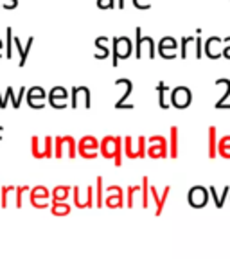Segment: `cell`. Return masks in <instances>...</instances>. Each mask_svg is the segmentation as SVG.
<instances>
[{
  "label": "cell",
  "instance_id": "obj_2",
  "mask_svg": "<svg viewBox=\"0 0 230 259\" xmlns=\"http://www.w3.org/2000/svg\"><path fill=\"white\" fill-rule=\"evenodd\" d=\"M99 146H101L99 139L94 135H85L77 141V155L86 160H94L99 157Z\"/></svg>",
  "mask_w": 230,
  "mask_h": 259
},
{
  "label": "cell",
  "instance_id": "obj_17",
  "mask_svg": "<svg viewBox=\"0 0 230 259\" xmlns=\"http://www.w3.org/2000/svg\"><path fill=\"white\" fill-rule=\"evenodd\" d=\"M209 193H210V198H212V202H214L216 209H223V205L226 203V198L230 196V186L223 187L221 193H219L214 186H209Z\"/></svg>",
  "mask_w": 230,
  "mask_h": 259
},
{
  "label": "cell",
  "instance_id": "obj_6",
  "mask_svg": "<svg viewBox=\"0 0 230 259\" xmlns=\"http://www.w3.org/2000/svg\"><path fill=\"white\" fill-rule=\"evenodd\" d=\"M105 207H108V209H122V207H126V193L122 191L121 186L113 184V186L106 187Z\"/></svg>",
  "mask_w": 230,
  "mask_h": 259
},
{
  "label": "cell",
  "instance_id": "obj_42",
  "mask_svg": "<svg viewBox=\"0 0 230 259\" xmlns=\"http://www.w3.org/2000/svg\"><path fill=\"white\" fill-rule=\"evenodd\" d=\"M133 6H135V8H137V9H148L144 4H142L141 0H133Z\"/></svg>",
  "mask_w": 230,
  "mask_h": 259
},
{
  "label": "cell",
  "instance_id": "obj_38",
  "mask_svg": "<svg viewBox=\"0 0 230 259\" xmlns=\"http://www.w3.org/2000/svg\"><path fill=\"white\" fill-rule=\"evenodd\" d=\"M194 36H183L182 38V44H180V47H182V60H186L187 58V45H189V41H193Z\"/></svg>",
  "mask_w": 230,
  "mask_h": 259
},
{
  "label": "cell",
  "instance_id": "obj_15",
  "mask_svg": "<svg viewBox=\"0 0 230 259\" xmlns=\"http://www.w3.org/2000/svg\"><path fill=\"white\" fill-rule=\"evenodd\" d=\"M178 44L173 36H164L160 41H158V54H160L164 60H174V54H171L169 51H176Z\"/></svg>",
  "mask_w": 230,
  "mask_h": 259
},
{
  "label": "cell",
  "instance_id": "obj_13",
  "mask_svg": "<svg viewBox=\"0 0 230 259\" xmlns=\"http://www.w3.org/2000/svg\"><path fill=\"white\" fill-rule=\"evenodd\" d=\"M79 101H83L85 108H90L92 103H90V90L86 87H72V94H70V106L77 108Z\"/></svg>",
  "mask_w": 230,
  "mask_h": 259
},
{
  "label": "cell",
  "instance_id": "obj_30",
  "mask_svg": "<svg viewBox=\"0 0 230 259\" xmlns=\"http://www.w3.org/2000/svg\"><path fill=\"white\" fill-rule=\"evenodd\" d=\"M141 193V186H128L126 189V207L131 209L135 205V194Z\"/></svg>",
  "mask_w": 230,
  "mask_h": 259
},
{
  "label": "cell",
  "instance_id": "obj_14",
  "mask_svg": "<svg viewBox=\"0 0 230 259\" xmlns=\"http://www.w3.org/2000/svg\"><path fill=\"white\" fill-rule=\"evenodd\" d=\"M135 38H137V47H135V54H137V60L142 56V47L144 45H148V49H150V60H153L155 58V41L151 36H142V29L137 27L135 29Z\"/></svg>",
  "mask_w": 230,
  "mask_h": 259
},
{
  "label": "cell",
  "instance_id": "obj_16",
  "mask_svg": "<svg viewBox=\"0 0 230 259\" xmlns=\"http://www.w3.org/2000/svg\"><path fill=\"white\" fill-rule=\"evenodd\" d=\"M32 41H34V38L29 36V38H27V44L22 45V40H20V38H13V45H15L16 49H18V54H20V61H18V67H24V65L27 63L29 51H31V47H32Z\"/></svg>",
  "mask_w": 230,
  "mask_h": 259
},
{
  "label": "cell",
  "instance_id": "obj_37",
  "mask_svg": "<svg viewBox=\"0 0 230 259\" xmlns=\"http://www.w3.org/2000/svg\"><path fill=\"white\" fill-rule=\"evenodd\" d=\"M6 38H8V60H9V58H11V54H13V44H11V41H13V38H15V36H13V29L11 27L6 29Z\"/></svg>",
  "mask_w": 230,
  "mask_h": 259
},
{
  "label": "cell",
  "instance_id": "obj_44",
  "mask_svg": "<svg viewBox=\"0 0 230 259\" xmlns=\"http://www.w3.org/2000/svg\"><path fill=\"white\" fill-rule=\"evenodd\" d=\"M2 134H4V126H0V139H2Z\"/></svg>",
  "mask_w": 230,
  "mask_h": 259
},
{
  "label": "cell",
  "instance_id": "obj_24",
  "mask_svg": "<svg viewBox=\"0 0 230 259\" xmlns=\"http://www.w3.org/2000/svg\"><path fill=\"white\" fill-rule=\"evenodd\" d=\"M51 212L54 216H69L72 212V205L69 202H53L51 203Z\"/></svg>",
  "mask_w": 230,
  "mask_h": 259
},
{
  "label": "cell",
  "instance_id": "obj_36",
  "mask_svg": "<svg viewBox=\"0 0 230 259\" xmlns=\"http://www.w3.org/2000/svg\"><path fill=\"white\" fill-rule=\"evenodd\" d=\"M27 191H31V187H27V186L15 187V207L16 209H22V196H24V193H27Z\"/></svg>",
  "mask_w": 230,
  "mask_h": 259
},
{
  "label": "cell",
  "instance_id": "obj_33",
  "mask_svg": "<svg viewBox=\"0 0 230 259\" xmlns=\"http://www.w3.org/2000/svg\"><path fill=\"white\" fill-rule=\"evenodd\" d=\"M106 44H108V38H106V36H99L96 40V47L103 49V54L97 58V60H106V58L110 56V49H108V45H106Z\"/></svg>",
  "mask_w": 230,
  "mask_h": 259
},
{
  "label": "cell",
  "instance_id": "obj_40",
  "mask_svg": "<svg viewBox=\"0 0 230 259\" xmlns=\"http://www.w3.org/2000/svg\"><path fill=\"white\" fill-rule=\"evenodd\" d=\"M97 6H99V8L101 9H112V8H115V2H113V0H97Z\"/></svg>",
  "mask_w": 230,
  "mask_h": 259
},
{
  "label": "cell",
  "instance_id": "obj_23",
  "mask_svg": "<svg viewBox=\"0 0 230 259\" xmlns=\"http://www.w3.org/2000/svg\"><path fill=\"white\" fill-rule=\"evenodd\" d=\"M63 146H65V155H67V158L77 157V141L72 137V135H65Z\"/></svg>",
  "mask_w": 230,
  "mask_h": 259
},
{
  "label": "cell",
  "instance_id": "obj_25",
  "mask_svg": "<svg viewBox=\"0 0 230 259\" xmlns=\"http://www.w3.org/2000/svg\"><path fill=\"white\" fill-rule=\"evenodd\" d=\"M169 90V87L166 85V81H158L157 85V92H158V106H160L162 110H169L171 103H167L166 99V92Z\"/></svg>",
  "mask_w": 230,
  "mask_h": 259
},
{
  "label": "cell",
  "instance_id": "obj_18",
  "mask_svg": "<svg viewBox=\"0 0 230 259\" xmlns=\"http://www.w3.org/2000/svg\"><path fill=\"white\" fill-rule=\"evenodd\" d=\"M216 85H223L225 87V90H223V96L219 97V101L214 105V108L216 110H221V108L230 110V103H226L228 101V97H230V79L228 77H218V79H216Z\"/></svg>",
  "mask_w": 230,
  "mask_h": 259
},
{
  "label": "cell",
  "instance_id": "obj_45",
  "mask_svg": "<svg viewBox=\"0 0 230 259\" xmlns=\"http://www.w3.org/2000/svg\"><path fill=\"white\" fill-rule=\"evenodd\" d=\"M0 49H2V40H0Z\"/></svg>",
  "mask_w": 230,
  "mask_h": 259
},
{
  "label": "cell",
  "instance_id": "obj_20",
  "mask_svg": "<svg viewBox=\"0 0 230 259\" xmlns=\"http://www.w3.org/2000/svg\"><path fill=\"white\" fill-rule=\"evenodd\" d=\"M69 196H72V186H56L53 187V202H67Z\"/></svg>",
  "mask_w": 230,
  "mask_h": 259
},
{
  "label": "cell",
  "instance_id": "obj_22",
  "mask_svg": "<svg viewBox=\"0 0 230 259\" xmlns=\"http://www.w3.org/2000/svg\"><path fill=\"white\" fill-rule=\"evenodd\" d=\"M105 194H106L105 180H103V177H97L96 178V207L97 209L105 207Z\"/></svg>",
  "mask_w": 230,
  "mask_h": 259
},
{
  "label": "cell",
  "instance_id": "obj_39",
  "mask_svg": "<svg viewBox=\"0 0 230 259\" xmlns=\"http://www.w3.org/2000/svg\"><path fill=\"white\" fill-rule=\"evenodd\" d=\"M223 56L230 60V36L223 38Z\"/></svg>",
  "mask_w": 230,
  "mask_h": 259
},
{
  "label": "cell",
  "instance_id": "obj_7",
  "mask_svg": "<svg viewBox=\"0 0 230 259\" xmlns=\"http://www.w3.org/2000/svg\"><path fill=\"white\" fill-rule=\"evenodd\" d=\"M171 106H174V108L178 110H186L191 106V103H193V94H191V90L187 89V87H176V89L171 90Z\"/></svg>",
  "mask_w": 230,
  "mask_h": 259
},
{
  "label": "cell",
  "instance_id": "obj_41",
  "mask_svg": "<svg viewBox=\"0 0 230 259\" xmlns=\"http://www.w3.org/2000/svg\"><path fill=\"white\" fill-rule=\"evenodd\" d=\"M194 45H196V58H202V45H203V41H202V38H196V40H194Z\"/></svg>",
  "mask_w": 230,
  "mask_h": 259
},
{
  "label": "cell",
  "instance_id": "obj_4",
  "mask_svg": "<svg viewBox=\"0 0 230 259\" xmlns=\"http://www.w3.org/2000/svg\"><path fill=\"white\" fill-rule=\"evenodd\" d=\"M113 51H112V65L113 67H117L119 61L126 60V58L131 54L133 51V45H131V40L128 36H113Z\"/></svg>",
  "mask_w": 230,
  "mask_h": 259
},
{
  "label": "cell",
  "instance_id": "obj_26",
  "mask_svg": "<svg viewBox=\"0 0 230 259\" xmlns=\"http://www.w3.org/2000/svg\"><path fill=\"white\" fill-rule=\"evenodd\" d=\"M150 178L148 177H142V182H141V196H142V200H141V205H142V209H148L150 207Z\"/></svg>",
  "mask_w": 230,
  "mask_h": 259
},
{
  "label": "cell",
  "instance_id": "obj_1",
  "mask_svg": "<svg viewBox=\"0 0 230 259\" xmlns=\"http://www.w3.org/2000/svg\"><path fill=\"white\" fill-rule=\"evenodd\" d=\"M122 142L124 139L121 135H105L101 139V146H99V155L103 158L113 160V166L121 167L122 166Z\"/></svg>",
  "mask_w": 230,
  "mask_h": 259
},
{
  "label": "cell",
  "instance_id": "obj_12",
  "mask_svg": "<svg viewBox=\"0 0 230 259\" xmlns=\"http://www.w3.org/2000/svg\"><path fill=\"white\" fill-rule=\"evenodd\" d=\"M27 105L31 106V108H36V110H41L45 106V99H47V92H45L41 87H32V89H29L27 92Z\"/></svg>",
  "mask_w": 230,
  "mask_h": 259
},
{
  "label": "cell",
  "instance_id": "obj_3",
  "mask_svg": "<svg viewBox=\"0 0 230 259\" xmlns=\"http://www.w3.org/2000/svg\"><path fill=\"white\" fill-rule=\"evenodd\" d=\"M148 157L150 158H167L169 157V141L164 135L148 137Z\"/></svg>",
  "mask_w": 230,
  "mask_h": 259
},
{
  "label": "cell",
  "instance_id": "obj_9",
  "mask_svg": "<svg viewBox=\"0 0 230 259\" xmlns=\"http://www.w3.org/2000/svg\"><path fill=\"white\" fill-rule=\"evenodd\" d=\"M47 99H49V105L58 110L69 106V92H67L65 87H54V89H51Z\"/></svg>",
  "mask_w": 230,
  "mask_h": 259
},
{
  "label": "cell",
  "instance_id": "obj_8",
  "mask_svg": "<svg viewBox=\"0 0 230 259\" xmlns=\"http://www.w3.org/2000/svg\"><path fill=\"white\" fill-rule=\"evenodd\" d=\"M209 187H203V186H194L189 189L187 193V202L193 209H203V207L209 203Z\"/></svg>",
  "mask_w": 230,
  "mask_h": 259
},
{
  "label": "cell",
  "instance_id": "obj_46",
  "mask_svg": "<svg viewBox=\"0 0 230 259\" xmlns=\"http://www.w3.org/2000/svg\"><path fill=\"white\" fill-rule=\"evenodd\" d=\"M228 200H230V196H228Z\"/></svg>",
  "mask_w": 230,
  "mask_h": 259
},
{
  "label": "cell",
  "instance_id": "obj_21",
  "mask_svg": "<svg viewBox=\"0 0 230 259\" xmlns=\"http://www.w3.org/2000/svg\"><path fill=\"white\" fill-rule=\"evenodd\" d=\"M218 157V128L209 126V158Z\"/></svg>",
  "mask_w": 230,
  "mask_h": 259
},
{
  "label": "cell",
  "instance_id": "obj_27",
  "mask_svg": "<svg viewBox=\"0 0 230 259\" xmlns=\"http://www.w3.org/2000/svg\"><path fill=\"white\" fill-rule=\"evenodd\" d=\"M218 155L230 160V135H223L218 139Z\"/></svg>",
  "mask_w": 230,
  "mask_h": 259
},
{
  "label": "cell",
  "instance_id": "obj_10",
  "mask_svg": "<svg viewBox=\"0 0 230 259\" xmlns=\"http://www.w3.org/2000/svg\"><path fill=\"white\" fill-rule=\"evenodd\" d=\"M150 194L155 202V216H160L162 210H164V207H166L167 198H169V194H171V186L164 187L162 193H158V189L155 186H150Z\"/></svg>",
  "mask_w": 230,
  "mask_h": 259
},
{
  "label": "cell",
  "instance_id": "obj_32",
  "mask_svg": "<svg viewBox=\"0 0 230 259\" xmlns=\"http://www.w3.org/2000/svg\"><path fill=\"white\" fill-rule=\"evenodd\" d=\"M137 157L139 158H146L148 157V137H144V135H141V137L137 139Z\"/></svg>",
  "mask_w": 230,
  "mask_h": 259
},
{
  "label": "cell",
  "instance_id": "obj_43",
  "mask_svg": "<svg viewBox=\"0 0 230 259\" xmlns=\"http://www.w3.org/2000/svg\"><path fill=\"white\" fill-rule=\"evenodd\" d=\"M119 8H121V9H124V0H119Z\"/></svg>",
  "mask_w": 230,
  "mask_h": 259
},
{
  "label": "cell",
  "instance_id": "obj_29",
  "mask_svg": "<svg viewBox=\"0 0 230 259\" xmlns=\"http://www.w3.org/2000/svg\"><path fill=\"white\" fill-rule=\"evenodd\" d=\"M8 96H9V99H11V105H13V108L15 110H18L20 108V103H22V97H24V94H25V87H22L20 89V94L18 96H15V92H13V89L11 87H8Z\"/></svg>",
  "mask_w": 230,
  "mask_h": 259
},
{
  "label": "cell",
  "instance_id": "obj_19",
  "mask_svg": "<svg viewBox=\"0 0 230 259\" xmlns=\"http://www.w3.org/2000/svg\"><path fill=\"white\" fill-rule=\"evenodd\" d=\"M180 130L178 126H171L169 128V158H178V148H180V139H178Z\"/></svg>",
  "mask_w": 230,
  "mask_h": 259
},
{
  "label": "cell",
  "instance_id": "obj_28",
  "mask_svg": "<svg viewBox=\"0 0 230 259\" xmlns=\"http://www.w3.org/2000/svg\"><path fill=\"white\" fill-rule=\"evenodd\" d=\"M31 155L34 158H45V144H40L38 135L31 137Z\"/></svg>",
  "mask_w": 230,
  "mask_h": 259
},
{
  "label": "cell",
  "instance_id": "obj_11",
  "mask_svg": "<svg viewBox=\"0 0 230 259\" xmlns=\"http://www.w3.org/2000/svg\"><path fill=\"white\" fill-rule=\"evenodd\" d=\"M115 85H124V94H122L121 97H119V101L115 103V108L121 110V108H126V110H133L135 106L133 105H128V97L131 96V92H133V83H131V79H128V77H119V79H115Z\"/></svg>",
  "mask_w": 230,
  "mask_h": 259
},
{
  "label": "cell",
  "instance_id": "obj_5",
  "mask_svg": "<svg viewBox=\"0 0 230 259\" xmlns=\"http://www.w3.org/2000/svg\"><path fill=\"white\" fill-rule=\"evenodd\" d=\"M51 200H53V189L45 186L31 187L29 191V202L34 209H47L51 207Z\"/></svg>",
  "mask_w": 230,
  "mask_h": 259
},
{
  "label": "cell",
  "instance_id": "obj_34",
  "mask_svg": "<svg viewBox=\"0 0 230 259\" xmlns=\"http://www.w3.org/2000/svg\"><path fill=\"white\" fill-rule=\"evenodd\" d=\"M15 187L16 186H2L0 187V207H2V209L8 207V196H9V193L15 191Z\"/></svg>",
  "mask_w": 230,
  "mask_h": 259
},
{
  "label": "cell",
  "instance_id": "obj_31",
  "mask_svg": "<svg viewBox=\"0 0 230 259\" xmlns=\"http://www.w3.org/2000/svg\"><path fill=\"white\" fill-rule=\"evenodd\" d=\"M124 155L128 158H139L137 157V150H135V144H133V137H124Z\"/></svg>",
  "mask_w": 230,
  "mask_h": 259
},
{
  "label": "cell",
  "instance_id": "obj_35",
  "mask_svg": "<svg viewBox=\"0 0 230 259\" xmlns=\"http://www.w3.org/2000/svg\"><path fill=\"white\" fill-rule=\"evenodd\" d=\"M65 146H63V135L54 137V158H63Z\"/></svg>",
  "mask_w": 230,
  "mask_h": 259
}]
</instances>
